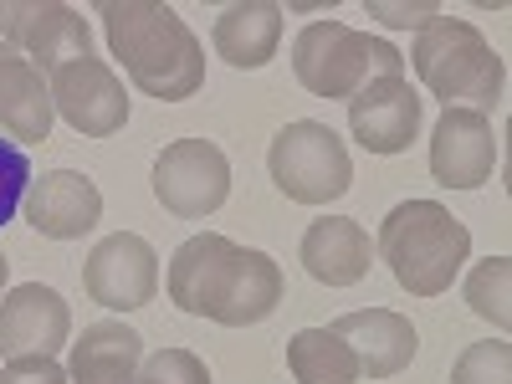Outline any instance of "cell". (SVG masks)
Wrapping results in <instances>:
<instances>
[{
	"instance_id": "obj_22",
	"label": "cell",
	"mask_w": 512,
	"mask_h": 384,
	"mask_svg": "<svg viewBox=\"0 0 512 384\" xmlns=\"http://www.w3.org/2000/svg\"><path fill=\"white\" fill-rule=\"evenodd\" d=\"M451 384H512V349H507V338L472 344V349L456 359Z\"/></svg>"
},
{
	"instance_id": "obj_14",
	"label": "cell",
	"mask_w": 512,
	"mask_h": 384,
	"mask_svg": "<svg viewBox=\"0 0 512 384\" xmlns=\"http://www.w3.org/2000/svg\"><path fill=\"white\" fill-rule=\"evenodd\" d=\"M21 210L41 236L82 241L103 221V195H98V185L88 175H77V169H47L41 180H31Z\"/></svg>"
},
{
	"instance_id": "obj_10",
	"label": "cell",
	"mask_w": 512,
	"mask_h": 384,
	"mask_svg": "<svg viewBox=\"0 0 512 384\" xmlns=\"http://www.w3.org/2000/svg\"><path fill=\"white\" fill-rule=\"evenodd\" d=\"M52 108L88 139H108L128 123V93L103 57H82L52 72Z\"/></svg>"
},
{
	"instance_id": "obj_7",
	"label": "cell",
	"mask_w": 512,
	"mask_h": 384,
	"mask_svg": "<svg viewBox=\"0 0 512 384\" xmlns=\"http://www.w3.org/2000/svg\"><path fill=\"white\" fill-rule=\"evenodd\" d=\"M154 195L169 216L205 221L231 195V164L210 139H175L154 164Z\"/></svg>"
},
{
	"instance_id": "obj_5",
	"label": "cell",
	"mask_w": 512,
	"mask_h": 384,
	"mask_svg": "<svg viewBox=\"0 0 512 384\" xmlns=\"http://www.w3.org/2000/svg\"><path fill=\"white\" fill-rule=\"evenodd\" d=\"M292 72L313 98H354L374 77H405V57L369 31H354L344 21H313L303 26L292 47Z\"/></svg>"
},
{
	"instance_id": "obj_27",
	"label": "cell",
	"mask_w": 512,
	"mask_h": 384,
	"mask_svg": "<svg viewBox=\"0 0 512 384\" xmlns=\"http://www.w3.org/2000/svg\"><path fill=\"white\" fill-rule=\"evenodd\" d=\"M6 277H11V262H6V256H0V287H6Z\"/></svg>"
},
{
	"instance_id": "obj_25",
	"label": "cell",
	"mask_w": 512,
	"mask_h": 384,
	"mask_svg": "<svg viewBox=\"0 0 512 384\" xmlns=\"http://www.w3.org/2000/svg\"><path fill=\"white\" fill-rule=\"evenodd\" d=\"M0 384H72V379L57 359L31 354V359H11L6 369H0Z\"/></svg>"
},
{
	"instance_id": "obj_6",
	"label": "cell",
	"mask_w": 512,
	"mask_h": 384,
	"mask_svg": "<svg viewBox=\"0 0 512 384\" xmlns=\"http://www.w3.org/2000/svg\"><path fill=\"white\" fill-rule=\"evenodd\" d=\"M267 169H272L277 190L297 205H328L354 185V159H349L344 139L328 123H313V118L287 123L272 139Z\"/></svg>"
},
{
	"instance_id": "obj_13",
	"label": "cell",
	"mask_w": 512,
	"mask_h": 384,
	"mask_svg": "<svg viewBox=\"0 0 512 384\" xmlns=\"http://www.w3.org/2000/svg\"><path fill=\"white\" fill-rule=\"evenodd\" d=\"M349 128L369 154H405L420 134V98L405 77H374L349 98Z\"/></svg>"
},
{
	"instance_id": "obj_3",
	"label": "cell",
	"mask_w": 512,
	"mask_h": 384,
	"mask_svg": "<svg viewBox=\"0 0 512 384\" xmlns=\"http://www.w3.org/2000/svg\"><path fill=\"white\" fill-rule=\"evenodd\" d=\"M374 251L410 297H441L456 282L461 262L472 256V231L436 200H400L379 221Z\"/></svg>"
},
{
	"instance_id": "obj_17",
	"label": "cell",
	"mask_w": 512,
	"mask_h": 384,
	"mask_svg": "<svg viewBox=\"0 0 512 384\" xmlns=\"http://www.w3.org/2000/svg\"><path fill=\"white\" fill-rule=\"evenodd\" d=\"M303 267L323 287H354L374 267V241L349 216H323L303 231Z\"/></svg>"
},
{
	"instance_id": "obj_8",
	"label": "cell",
	"mask_w": 512,
	"mask_h": 384,
	"mask_svg": "<svg viewBox=\"0 0 512 384\" xmlns=\"http://www.w3.org/2000/svg\"><path fill=\"white\" fill-rule=\"evenodd\" d=\"M0 31H6V47L31 57L41 72L93 57L88 21L62 0H0Z\"/></svg>"
},
{
	"instance_id": "obj_24",
	"label": "cell",
	"mask_w": 512,
	"mask_h": 384,
	"mask_svg": "<svg viewBox=\"0 0 512 384\" xmlns=\"http://www.w3.org/2000/svg\"><path fill=\"white\" fill-rule=\"evenodd\" d=\"M26 190H31V159H26V149L11 144V139H0V226L16 221Z\"/></svg>"
},
{
	"instance_id": "obj_11",
	"label": "cell",
	"mask_w": 512,
	"mask_h": 384,
	"mask_svg": "<svg viewBox=\"0 0 512 384\" xmlns=\"http://www.w3.org/2000/svg\"><path fill=\"white\" fill-rule=\"evenodd\" d=\"M67 333H72V308L57 287L21 282L6 292V303H0V354L6 359H31V354L57 359Z\"/></svg>"
},
{
	"instance_id": "obj_18",
	"label": "cell",
	"mask_w": 512,
	"mask_h": 384,
	"mask_svg": "<svg viewBox=\"0 0 512 384\" xmlns=\"http://www.w3.org/2000/svg\"><path fill=\"white\" fill-rule=\"evenodd\" d=\"M144 364V338L123 323H93L72 344L67 379L72 384H134Z\"/></svg>"
},
{
	"instance_id": "obj_1",
	"label": "cell",
	"mask_w": 512,
	"mask_h": 384,
	"mask_svg": "<svg viewBox=\"0 0 512 384\" xmlns=\"http://www.w3.org/2000/svg\"><path fill=\"white\" fill-rule=\"evenodd\" d=\"M169 303L190 318H216L226 328H251L277 313L282 267L267 251L236 246L231 236L200 231L169 262Z\"/></svg>"
},
{
	"instance_id": "obj_4",
	"label": "cell",
	"mask_w": 512,
	"mask_h": 384,
	"mask_svg": "<svg viewBox=\"0 0 512 384\" xmlns=\"http://www.w3.org/2000/svg\"><path fill=\"white\" fill-rule=\"evenodd\" d=\"M420 82L431 88L446 108H472V113H487L497 108L502 88H507V67L502 57L492 52V41L461 16H436L415 36V52H410Z\"/></svg>"
},
{
	"instance_id": "obj_21",
	"label": "cell",
	"mask_w": 512,
	"mask_h": 384,
	"mask_svg": "<svg viewBox=\"0 0 512 384\" xmlns=\"http://www.w3.org/2000/svg\"><path fill=\"white\" fill-rule=\"evenodd\" d=\"M507 287H512V262H507V256H487V262L466 277V303H472V313L487 318L502 333L512 328V297H507Z\"/></svg>"
},
{
	"instance_id": "obj_26",
	"label": "cell",
	"mask_w": 512,
	"mask_h": 384,
	"mask_svg": "<svg viewBox=\"0 0 512 384\" xmlns=\"http://www.w3.org/2000/svg\"><path fill=\"white\" fill-rule=\"evenodd\" d=\"M369 16H379L384 26H420V31H425V26H431L441 11H436V6H379V0H374Z\"/></svg>"
},
{
	"instance_id": "obj_20",
	"label": "cell",
	"mask_w": 512,
	"mask_h": 384,
	"mask_svg": "<svg viewBox=\"0 0 512 384\" xmlns=\"http://www.w3.org/2000/svg\"><path fill=\"white\" fill-rule=\"evenodd\" d=\"M287 369L297 384H359V364L333 328H303L287 344Z\"/></svg>"
},
{
	"instance_id": "obj_9",
	"label": "cell",
	"mask_w": 512,
	"mask_h": 384,
	"mask_svg": "<svg viewBox=\"0 0 512 384\" xmlns=\"http://www.w3.org/2000/svg\"><path fill=\"white\" fill-rule=\"evenodd\" d=\"M82 287H88L93 303H103L113 313L149 308L154 292H159V256L144 236L118 231V236L93 246L88 267H82Z\"/></svg>"
},
{
	"instance_id": "obj_23",
	"label": "cell",
	"mask_w": 512,
	"mask_h": 384,
	"mask_svg": "<svg viewBox=\"0 0 512 384\" xmlns=\"http://www.w3.org/2000/svg\"><path fill=\"white\" fill-rule=\"evenodd\" d=\"M134 384H210V369L190 349H159V354H149L139 364V379Z\"/></svg>"
},
{
	"instance_id": "obj_16",
	"label": "cell",
	"mask_w": 512,
	"mask_h": 384,
	"mask_svg": "<svg viewBox=\"0 0 512 384\" xmlns=\"http://www.w3.org/2000/svg\"><path fill=\"white\" fill-rule=\"evenodd\" d=\"M333 333L349 344L359 374H369V379H390V374L410 369V359H415V349H420L410 318H405V313H390V308L344 313V318L333 323Z\"/></svg>"
},
{
	"instance_id": "obj_15",
	"label": "cell",
	"mask_w": 512,
	"mask_h": 384,
	"mask_svg": "<svg viewBox=\"0 0 512 384\" xmlns=\"http://www.w3.org/2000/svg\"><path fill=\"white\" fill-rule=\"evenodd\" d=\"M52 82L31 57L0 41V134L16 144H47L52 134Z\"/></svg>"
},
{
	"instance_id": "obj_19",
	"label": "cell",
	"mask_w": 512,
	"mask_h": 384,
	"mask_svg": "<svg viewBox=\"0 0 512 384\" xmlns=\"http://www.w3.org/2000/svg\"><path fill=\"white\" fill-rule=\"evenodd\" d=\"M282 41V6L272 0H241V6H226L216 16V57L231 67H267L277 57Z\"/></svg>"
},
{
	"instance_id": "obj_12",
	"label": "cell",
	"mask_w": 512,
	"mask_h": 384,
	"mask_svg": "<svg viewBox=\"0 0 512 384\" xmlns=\"http://www.w3.org/2000/svg\"><path fill=\"white\" fill-rule=\"evenodd\" d=\"M497 169V139L487 113L446 108L431 134V175L446 190H482Z\"/></svg>"
},
{
	"instance_id": "obj_2",
	"label": "cell",
	"mask_w": 512,
	"mask_h": 384,
	"mask_svg": "<svg viewBox=\"0 0 512 384\" xmlns=\"http://www.w3.org/2000/svg\"><path fill=\"white\" fill-rule=\"evenodd\" d=\"M108 47L134 77V88L159 103H185L205 82V47L185 16L164 0H103L98 6Z\"/></svg>"
}]
</instances>
